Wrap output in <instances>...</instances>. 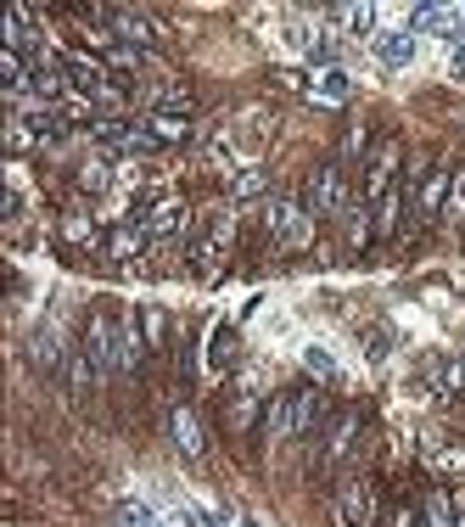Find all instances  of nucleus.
Listing matches in <instances>:
<instances>
[{
	"instance_id": "4",
	"label": "nucleus",
	"mask_w": 465,
	"mask_h": 527,
	"mask_svg": "<svg viewBox=\"0 0 465 527\" xmlns=\"http://www.w3.org/2000/svg\"><path fill=\"white\" fill-rule=\"evenodd\" d=\"M398 169H404V146L381 141L365 163V202H381L387 191H398Z\"/></svg>"
},
{
	"instance_id": "20",
	"label": "nucleus",
	"mask_w": 465,
	"mask_h": 527,
	"mask_svg": "<svg viewBox=\"0 0 465 527\" xmlns=\"http://www.w3.org/2000/svg\"><path fill=\"white\" fill-rule=\"evenodd\" d=\"M303 365H309V376H314V382L342 387V365H337V354H331L325 342H309V348H303Z\"/></svg>"
},
{
	"instance_id": "34",
	"label": "nucleus",
	"mask_w": 465,
	"mask_h": 527,
	"mask_svg": "<svg viewBox=\"0 0 465 527\" xmlns=\"http://www.w3.org/2000/svg\"><path fill=\"white\" fill-rule=\"evenodd\" d=\"M124 527H163L152 511H141V505H124Z\"/></svg>"
},
{
	"instance_id": "16",
	"label": "nucleus",
	"mask_w": 465,
	"mask_h": 527,
	"mask_svg": "<svg viewBox=\"0 0 465 527\" xmlns=\"http://www.w3.org/2000/svg\"><path fill=\"white\" fill-rule=\"evenodd\" d=\"M337 225H342V242H348L353 253H365V247L376 242V219H370V202H353V208L337 219Z\"/></svg>"
},
{
	"instance_id": "31",
	"label": "nucleus",
	"mask_w": 465,
	"mask_h": 527,
	"mask_svg": "<svg viewBox=\"0 0 465 527\" xmlns=\"http://www.w3.org/2000/svg\"><path fill=\"white\" fill-rule=\"evenodd\" d=\"M6 146H12V157H23V152H34V146H45V141H40V129L34 124L12 118V124H6Z\"/></svg>"
},
{
	"instance_id": "3",
	"label": "nucleus",
	"mask_w": 465,
	"mask_h": 527,
	"mask_svg": "<svg viewBox=\"0 0 465 527\" xmlns=\"http://www.w3.org/2000/svg\"><path fill=\"white\" fill-rule=\"evenodd\" d=\"M79 354H85L101 376L118 371V320L113 314H90L85 320V348H79Z\"/></svg>"
},
{
	"instance_id": "27",
	"label": "nucleus",
	"mask_w": 465,
	"mask_h": 527,
	"mask_svg": "<svg viewBox=\"0 0 465 527\" xmlns=\"http://www.w3.org/2000/svg\"><path fill=\"white\" fill-rule=\"evenodd\" d=\"M426 455L443 477H465V443H426Z\"/></svg>"
},
{
	"instance_id": "8",
	"label": "nucleus",
	"mask_w": 465,
	"mask_h": 527,
	"mask_svg": "<svg viewBox=\"0 0 465 527\" xmlns=\"http://www.w3.org/2000/svg\"><path fill=\"white\" fill-rule=\"evenodd\" d=\"M359 432H365V415H359V410H342L337 421H331V443H325V471H337L342 460L353 455Z\"/></svg>"
},
{
	"instance_id": "13",
	"label": "nucleus",
	"mask_w": 465,
	"mask_h": 527,
	"mask_svg": "<svg viewBox=\"0 0 465 527\" xmlns=\"http://www.w3.org/2000/svg\"><path fill=\"white\" fill-rule=\"evenodd\" d=\"M370 51H376L387 68H409V62H415V34H409V29H376Z\"/></svg>"
},
{
	"instance_id": "18",
	"label": "nucleus",
	"mask_w": 465,
	"mask_h": 527,
	"mask_svg": "<svg viewBox=\"0 0 465 527\" xmlns=\"http://www.w3.org/2000/svg\"><path fill=\"white\" fill-rule=\"evenodd\" d=\"M264 438L292 443V393H275V399L264 404Z\"/></svg>"
},
{
	"instance_id": "2",
	"label": "nucleus",
	"mask_w": 465,
	"mask_h": 527,
	"mask_svg": "<svg viewBox=\"0 0 465 527\" xmlns=\"http://www.w3.org/2000/svg\"><path fill=\"white\" fill-rule=\"evenodd\" d=\"M314 225H320V219H314L303 202H292V197L269 202V236H275L286 253H303V247H314Z\"/></svg>"
},
{
	"instance_id": "30",
	"label": "nucleus",
	"mask_w": 465,
	"mask_h": 527,
	"mask_svg": "<svg viewBox=\"0 0 465 527\" xmlns=\"http://www.w3.org/2000/svg\"><path fill=\"white\" fill-rule=\"evenodd\" d=\"M96 365H90V359L85 354H73L68 359V387H73V399H85V393H90V387H96Z\"/></svg>"
},
{
	"instance_id": "9",
	"label": "nucleus",
	"mask_w": 465,
	"mask_h": 527,
	"mask_svg": "<svg viewBox=\"0 0 465 527\" xmlns=\"http://www.w3.org/2000/svg\"><path fill=\"white\" fill-rule=\"evenodd\" d=\"M303 96L320 101V107H348V101H353V79H348L342 68H314Z\"/></svg>"
},
{
	"instance_id": "5",
	"label": "nucleus",
	"mask_w": 465,
	"mask_h": 527,
	"mask_svg": "<svg viewBox=\"0 0 465 527\" xmlns=\"http://www.w3.org/2000/svg\"><path fill=\"white\" fill-rule=\"evenodd\" d=\"M376 516V488L365 477H342L337 483V527H370Z\"/></svg>"
},
{
	"instance_id": "32",
	"label": "nucleus",
	"mask_w": 465,
	"mask_h": 527,
	"mask_svg": "<svg viewBox=\"0 0 465 527\" xmlns=\"http://www.w3.org/2000/svg\"><path fill=\"white\" fill-rule=\"evenodd\" d=\"M443 225H449V230L465 225V169L454 174V186H449V202H443Z\"/></svg>"
},
{
	"instance_id": "19",
	"label": "nucleus",
	"mask_w": 465,
	"mask_h": 527,
	"mask_svg": "<svg viewBox=\"0 0 465 527\" xmlns=\"http://www.w3.org/2000/svg\"><path fill=\"white\" fill-rule=\"evenodd\" d=\"M141 337H146V348H152V354H163V348H169V309H163V303H141Z\"/></svg>"
},
{
	"instance_id": "7",
	"label": "nucleus",
	"mask_w": 465,
	"mask_h": 527,
	"mask_svg": "<svg viewBox=\"0 0 465 527\" xmlns=\"http://www.w3.org/2000/svg\"><path fill=\"white\" fill-rule=\"evenodd\" d=\"M320 421H325V387L320 382L292 387V438H309Z\"/></svg>"
},
{
	"instance_id": "21",
	"label": "nucleus",
	"mask_w": 465,
	"mask_h": 527,
	"mask_svg": "<svg viewBox=\"0 0 465 527\" xmlns=\"http://www.w3.org/2000/svg\"><path fill=\"white\" fill-rule=\"evenodd\" d=\"M404 208H409V191H387V197L376 202V236H398L404 230Z\"/></svg>"
},
{
	"instance_id": "29",
	"label": "nucleus",
	"mask_w": 465,
	"mask_h": 527,
	"mask_svg": "<svg viewBox=\"0 0 465 527\" xmlns=\"http://www.w3.org/2000/svg\"><path fill=\"white\" fill-rule=\"evenodd\" d=\"M68 359H73V354H62L51 331H40V337H34V365H40V371H62Z\"/></svg>"
},
{
	"instance_id": "11",
	"label": "nucleus",
	"mask_w": 465,
	"mask_h": 527,
	"mask_svg": "<svg viewBox=\"0 0 465 527\" xmlns=\"http://www.w3.org/2000/svg\"><path fill=\"white\" fill-rule=\"evenodd\" d=\"M146 354H152V348H146V337H141V314H124V320H118V371L135 376Z\"/></svg>"
},
{
	"instance_id": "33",
	"label": "nucleus",
	"mask_w": 465,
	"mask_h": 527,
	"mask_svg": "<svg viewBox=\"0 0 465 527\" xmlns=\"http://www.w3.org/2000/svg\"><path fill=\"white\" fill-rule=\"evenodd\" d=\"M365 141H370V135H365V124H353L348 135H342V157H359V152H365Z\"/></svg>"
},
{
	"instance_id": "1",
	"label": "nucleus",
	"mask_w": 465,
	"mask_h": 527,
	"mask_svg": "<svg viewBox=\"0 0 465 527\" xmlns=\"http://www.w3.org/2000/svg\"><path fill=\"white\" fill-rule=\"evenodd\" d=\"M303 208H309L314 219H342L353 208V191H348V169L342 163H325V169L309 174V186H303Z\"/></svg>"
},
{
	"instance_id": "24",
	"label": "nucleus",
	"mask_w": 465,
	"mask_h": 527,
	"mask_svg": "<svg viewBox=\"0 0 465 527\" xmlns=\"http://www.w3.org/2000/svg\"><path fill=\"white\" fill-rule=\"evenodd\" d=\"M230 365H236V337H230V326H213V337H208V371L225 376Z\"/></svg>"
},
{
	"instance_id": "22",
	"label": "nucleus",
	"mask_w": 465,
	"mask_h": 527,
	"mask_svg": "<svg viewBox=\"0 0 465 527\" xmlns=\"http://www.w3.org/2000/svg\"><path fill=\"white\" fill-rule=\"evenodd\" d=\"M376 6H337L331 12V23H342V29L353 34V40H376Z\"/></svg>"
},
{
	"instance_id": "17",
	"label": "nucleus",
	"mask_w": 465,
	"mask_h": 527,
	"mask_svg": "<svg viewBox=\"0 0 465 527\" xmlns=\"http://www.w3.org/2000/svg\"><path fill=\"white\" fill-rule=\"evenodd\" d=\"M57 236H62L68 247H79V253H96V247H107V242H101V225H96V219H85V214L57 219Z\"/></svg>"
},
{
	"instance_id": "15",
	"label": "nucleus",
	"mask_w": 465,
	"mask_h": 527,
	"mask_svg": "<svg viewBox=\"0 0 465 527\" xmlns=\"http://www.w3.org/2000/svg\"><path fill=\"white\" fill-rule=\"evenodd\" d=\"M141 129L152 135L157 146H185L191 135H197V129H191V118H174V113H146Z\"/></svg>"
},
{
	"instance_id": "26",
	"label": "nucleus",
	"mask_w": 465,
	"mask_h": 527,
	"mask_svg": "<svg viewBox=\"0 0 465 527\" xmlns=\"http://www.w3.org/2000/svg\"><path fill=\"white\" fill-rule=\"evenodd\" d=\"M73 186L85 191V197H101V191H113V169H107V157H96V163H79Z\"/></svg>"
},
{
	"instance_id": "12",
	"label": "nucleus",
	"mask_w": 465,
	"mask_h": 527,
	"mask_svg": "<svg viewBox=\"0 0 465 527\" xmlns=\"http://www.w3.org/2000/svg\"><path fill=\"white\" fill-rule=\"evenodd\" d=\"M146 247H152V236L141 230V219H118V225H113V236H107V247H101V253L124 264V258H141Z\"/></svg>"
},
{
	"instance_id": "14",
	"label": "nucleus",
	"mask_w": 465,
	"mask_h": 527,
	"mask_svg": "<svg viewBox=\"0 0 465 527\" xmlns=\"http://www.w3.org/2000/svg\"><path fill=\"white\" fill-rule=\"evenodd\" d=\"M107 23H113V34L124 45H135V51H152L157 45V23L141 17V12H107Z\"/></svg>"
},
{
	"instance_id": "28",
	"label": "nucleus",
	"mask_w": 465,
	"mask_h": 527,
	"mask_svg": "<svg viewBox=\"0 0 465 527\" xmlns=\"http://www.w3.org/2000/svg\"><path fill=\"white\" fill-rule=\"evenodd\" d=\"M253 415H258V393H253V382H241V393L230 399V432H247Z\"/></svg>"
},
{
	"instance_id": "36",
	"label": "nucleus",
	"mask_w": 465,
	"mask_h": 527,
	"mask_svg": "<svg viewBox=\"0 0 465 527\" xmlns=\"http://www.w3.org/2000/svg\"><path fill=\"white\" fill-rule=\"evenodd\" d=\"M241 527H264V522H241Z\"/></svg>"
},
{
	"instance_id": "23",
	"label": "nucleus",
	"mask_w": 465,
	"mask_h": 527,
	"mask_svg": "<svg viewBox=\"0 0 465 527\" xmlns=\"http://www.w3.org/2000/svg\"><path fill=\"white\" fill-rule=\"evenodd\" d=\"M169 427H174V443H180V455H191V460H197L202 449H208V443H202V427H197V415L185 410V404H180V410L169 415Z\"/></svg>"
},
{
	"instance_id": "35",
	"label": "nucleus",
	"mask_w": 465,
	"mask_h": 527,
	"mask_svg": "<svg viewBox=\"0 0 465 527\" xmlns=\"http://www.w3.org/2000/svg\"><path fill=\"white\" fill-rule=\"evenodd\" d=\"M393 527H421V516H415V511L404 505V511H393Z\"/></svg>"
},
{
	"instance_id": "37",
	"label": "nucleus",
	"mask_w": 465,
	"mask_h": 527,
	"mask_svg": "<svg viewBox=\"0 0 465 527\" xmlns=\"http://www.w3.org/2000/svg\"><path fill=\"white\" fill-rule=\"evenodd\" d=\"M460 387H465V382H460Z\"/></svg>"
},
{
	"instance_id": "10",
	"label": "nucleus",
	"mask_w": 465,
	"mask_h": 527,
	"mask_svg": "<svg viewBox=\"0 0 465 527\" xmlns=\"http://www.w3.org/2000/svg\"><path fill=\"white\" fill-rule=\"evenodd\" d=\"M449 186H454V174L449 169H432L415 186V197H409V208H415V219H443V202H449Z\"/></svg>"
},
{
	"instance_id": "6",
	"label": "nucleus",
	"mask_w": 465,
	"mask_h": 527,
	"mask_svg": "<svg viewBox=\"0 0 465 527\" xmlns=\"http://www.w3.org/2000/svg\"><path fill=\"white\" fill-rule=\"evenodd\" d=\"M141 230L152 236V242H163V236H185L191 230V208H185L180 197H163V202H152L141 214Z\"/></svg>"
},
{
	"instance_id": "25",
	"label": "nucleus",
	"mask_w": 465,
	"mask_h": 527,
	"mask_svg": "<svg viewBox=\"0 0 465 527\" xmlns=\"http://www.w3.org/2000/svg\"><path fill=\"white\" fill-rule=\"evenodd\" d=\"M225 186H230V197H236V202H253V197H264V191H269V174L253 163V169H236Z\"/></svg>"
}]
</instances>
